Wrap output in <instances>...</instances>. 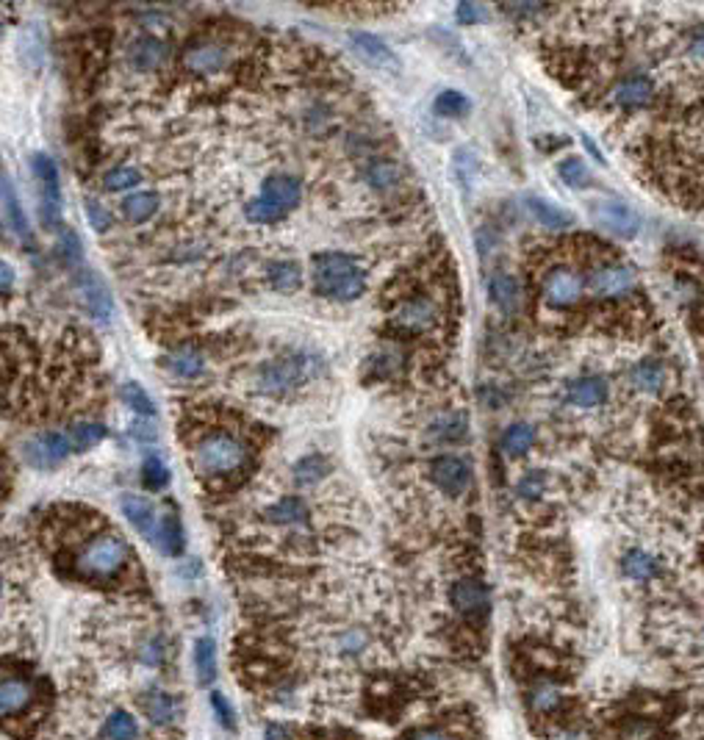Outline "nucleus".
I'll list each match as a JSON object with an SVG mask.
<instances>
[{"label": "nucleus", "instance_id": "nucleus-1", "mask_svg": "<svg viewBox=\"0 0 704 740\" xmlns=\"http://www.w3.org/2000/svg\"><path fill=\"white\" fill-rule=\"evenodd\" d=\"M311 283L319 297L352 303L363 297L366 272L358 267L355 258L344 252H316L311 258Z\"/></svg>", "mask_w": 704, "mask_h": 740}, {"label": "nucleus", "instance_id": "nucleus-2", "mask_svg": "<svg viewBox=\"0 0 704 740\" xmlns=\"http://www.w3.org/2000/svg\"><path fill=\"white\" fill-rule=\"evenodd\" d=\"M250 461L244 441L231 433H208L192 447V466L203 477H228L239 474Z\"/></svg>", "mask_w": 704, "mask_h": 740}, {"label": "nucleus", "instance_id": "nucleus-3", "mask_svg": "<svg viewBox=\"0 0 704 740\" xmlns=\"http://www.w3.org/2000/svg\"><path fill=\"white\" fill-rule=\"evenodd\" d=\"M128 558H131V552H128V546L120 535L100 533V535L89 538L87 546L78 552L76 569L87 580L108 582L128 566Z\"/></svg>", "mask_w": 704, "mask_h": 740}, {"label": "nucleus", "instance_id": "nucleus-4", "mask_svg": "<svg viewBox=\"0 0 704 740\" xmlns=\"http://www.w3.org/2000/svg\"><path fill=\"white\" fill-rule=\"evenodd\" d=\"M319 358H311L308 352H291L286 358H278V361H270L264 369H261V391L270 394V397H283V394H291L294 388L306 386L316 372H319Z\"/></svg>", "mask_w": 704, "mask_h": 740}, {"label": "nucleus", "instance_id": "nucleus-5", "mask_svg": "<svg viewBox=\"0 0 704 740\" xmlns=\"http://www.w3.org/2000/svg\"><path fill=\"white\" fill-rule=\"evenodd\" d=\"M590 216H594V222L605 233L616 239H635L641 231V216L635 214V208L616 197H602L590 203Z\"/></svg>", "mask_w": 704, "mask_h": 740}, {"label": "nucleus", "instance_id": "nucleus-6", "mask_svg": "<svg viewBox=\"0 0 704 740\" xmlns=\"http://www.w3.org/2000/svg\"><path fill=\"white\" fill-rule=\"evenodd\" d=\"M31 169H33V178L40 183V192H42V222L48 228L59 225L61 219V180H59V169L53 164L50 156L45 153H33L31 156Z\"/></svg>", "mask_w": 704, "mask_h": 740}, {"label": "nucleus", "instance_id": "nucleus-7", "mask_svg": "<svg viewBox=\"0 0 704 740\" xmlns=\"http://www.w3.org/2000/svg\"><path fill=\"white\" fill-rule=\"evenodd\" d=\"M72 452V441L67 433H40L23 443V458L33 469H56Z\"/></svg>", "mask_w": 704, "mask_h": 740}, {"label": "nucleus", "instance_id": "nucleus-8", "mask_svg": "<svg viewBox=\"0 0 704 740\" xmlns=\"http://www.w3.org/2000/svg\"><path fill=\"white\" fill-rule=\"evenodd\" d=\"M588 283L571 267H558L544 278V303L552 308H571L582 300Z\"/></svg>", "mask_w": 704, "mask_h": 740}, {"label": "nucleus", "instance_id": "nucleus-9", "mask_svg": "<svg viewBox=\"0 0 704 740\" xmlns=\"http://www.w3.org/2000/svg\"><path fill=\"white\" fill-rule=\"evenodd\" d=\"M588 283V291L590 297H599V300H616V297H624L635 288V275L629 267L624 264H605V267H597L585 278Z\"/></svg>", "mask_w": 704, "mask_h": 740}, {"label": "nucleus", "instance_id": "nucleus-10", "mask_svg": "<svg viewBox=\"0 0 704 740\" xmlns=\"http://www.w3.org/2000/svg\"><path fill=\"white\" fill-rule=\"evenodd\" d=\"M430 477L443 497H463L471 486V466L458 455H441L430 463Z\"/></svg>", "mask_w": 704, "mask_h": 740}, {"label": "nucleus", "instance_id": "nucleus-11", "mask_svg": "<svg viewBox=\"0 0 704 740\" xmlns=\"http://www.w3.org/2000/svg\"><path fill=\"white\" fill-rule=\"evenodd\" d=\"M36 701V688L17 674H6L4 682H0V710H4V718H20L31 710V705Z\"/></svg>", "mask_w": 704, "mask_h": 740}, {"label": "nucleus", "instance_id": "nucleus-12", "mask_svg": "<svg viewBox=\"0 0 704 740\" xmlns=\"http://www.w3.org/2000/svg\"><path fill=\"white\" fill-rule=\"evenodd\" d=\"M450 602L461 616H483L491 605V597H489L486 582H480L474 577H463L453 585Z\"/></svg>", "mask_w": 704, "mask_h": 740}, {"label": "nucleus", "instance_id": "nucleus-13", "mask_svg": "<svg viewBox=\"0 0 704 740\" xmlns=\"http://www.w3.org/2000/svg\"><path fill=\"white\" fill-rule=\"evenodd\" d=\"M350 45L355 50L358 59H363L369 67L375 69H386V72H397L399 69V59L394 56V50L380 40L375 33H352L350 36Z\"/></svg>", "mask_w": 704, "mask_h": 740}, {"label": "nucleus", "instance_id": "nucleus-14", "mask_svg": "<svg viewBox=\"0 0 704 740\" xmlns=\"http://www.w3.org/2000/svg\"><path fill=\"white\" fill-rule=\"evenodd\" d=\"M120 507H123V516L125 519L147 538V541H153L159 538V527H161V519H159V513L153 507L151 499H144L139 494H125L120 497Z\"/></svg>", "mask_w": 704, "mask_h": 740}, {"label": "nucleus", "instance_id": "nucleus-15", "mask_svg": "<svg viewBox=\"0 0 704 740\" xmlns=\"http://www.w3.org/2000/svg\"><path fill=\"white\" fill-rule=\"evenodd\" d=\"M78 291H81V300L87 306V311L97 319V322H108L114 316V300H111L108 288L103 286V280L95 275V272H78V280H76Z\"/></svg>", "mask_w": 704, "mask_h": 740}, {"label": "nucleus", "instance_id": "nucleus-16", "mask_svg": "<svg viewBox=\"0 0 704 740\" xmlns=\"http://www.w3.org/2000/svg\"><path fill=\"white\" fill-rule=\"evenodd\" d=\"M394 322L405 330H411V333H425L438 322V308L427 297H411L397 308Z\"/></svg>", "mask_w": 704, "mask_h": 740}, {"label": "nucleus", "instance_id": "nucleus-17", "mask_svg": "<svg viewBox=\"0 0 704 740\" xmlns=\"http://www.w3.org/2000/svg\"><path fill=\"white\" fill-rule=\"evenodd\" d=\"M621 571L626 580H633V582H652L660 577L663 571V563L657 554H652L649 549H641V546H633V549H626L621 554Z\"/></svg>", "mask_w": 704, "mask_h": 740}, {"label": "nucleus", "instance_id": "nucleus-18", "mask_svg": "<svg viewBox=\"0 0 704 740\" xmlns=\"http://www.w3.org/2000/svg\"><path fill=\"white\" fill-rule=\"evenodd\" d=\"M261 195L267 197V200H272L275 206H280L286 214L288 211H294L300 206V200H303V187H300V180L297 178H291V175H270L267 180H264V189H261Z\"/></svg>", "mask_w": 704, "mask_h": 740}, {"label": "nucleus", "instance_id": "nucleus-19", "mask_svg": "<svg viewBox=\"0 0 704 740\" xmlns=\"http://www.w3.org/2000/svg\"><path fill=\"white\" fill-rule=\"evenodd\" d=\"M489 297L494 303V308L505 316L516 314L522 308V286L518 280L507 272H497L491 280H489Z\"/></svg>", "mask_w": 704, "mask_h": 740}, {"label": "nucleus", "instance_id": "nucleus-20", "mask_svg": "<svg viewBox=\"0 0 704 740\" xmlns=\"http://www.w3.org/2000/svg\"><path fill=\"white\" fill-rule=\"evenodd\" d=\"M167 59V45L159 36H139V40L128 48V61L139 72H151Z\"/></svg>", "mask_w": 704, "mask_h": 740}, {"label": "nucleus", "instance_id": "nucleus-21", "mask_svg": "<svg viewBox=\"0 0 704 740\" xmlns=\"http://www.w3.org/2000/svg\"><path fill=\"white\" fill-rule=\"evenodd\" d=\"M608 380L599 378V375H585V378H577L571 386H569V399L577 405V408H597L608 399Z\"/></svg>", "mask_w": 704, "mask_h": 740}, {"label": "nucleus", "instance_id": "nucleus-22", "mask_svg": "<svg viewBox=\"0 0 704 740\" xmlns=\"http://www.w3.org/2000/svg\"><path fill=\"white\" fill-rule=\"evenodd\" d=\"M469 435V419L466 414H441L438 419L430 422L427 438L433 443H458Z\"/></svg>", "mask_w": 704, "mask_h": 740}, {"label": "nucleus", "instance_id": "nucleus-23", "mask_svg": "<svg viewBox=\"0 0 704 740\" xmlns=\"http://www.w3.org/2000/svg\"><path fill=\"white\" fill-rule=\"evenodd\" d=\"M652 95H654L652 81L644 76H633V78H624L613 89V103L624 105V108H638V105H646L652 100Z\"/></svg>", "mask_w": 704, "mask_h": 740}, {"label": "nucleus", "instance_id": "nucleus-24", "mask_svg": "<svg viewBox=\"0 0 704 740\" xmlns=\"http://www.w3.org/2000/svg\"><path fill=\"white\" fill-rule=\"evenodd\" d=\"M142 710H144V716L151 718L153 724H161V726H167V724H172L175 718H180V705H178V699L169 696V693H164V690L147 693V696L142 699Z\"/></svg>", "mask_w": 704, "mask_h": 740}, {"label": "nucleus", "instance_id": "nucleus-25", "mask_svg": "<svg viewBox=\"0 0 704 740\" xmlns=\"http://www.w3.org/2000/svg\"><path fill=\"white\" fill-rule=\"evenodd\" d=\"M4 214H6V222L12 225V231L23 239V242H31V225H28V216L23 211V203L14 192V183L9 178V172H4Z\"/></svg>", "mask_w": 704, "mask_h": 740}, {"label": "nucleus", "instance_id": "nucleus-26", "mask_svg": "<svg viewBox=\"0 0 704 740\" xmlns=\"http://www.w3.org/2000/svg\"><path fill=\"white\" fill-rule=\"evenodd\" d=\"M527 208L538 219V225H544L549 231H566V228H571V222H574L561 206H554V203H549L544 197H535V195L527 197Z\"/></svg>", "mask_w": 704, "mask_h": 740}, {"label": "nucleus", "instance_id": "nucleus-27", "mask_svg": "<svg viewBox=\"0 0 704 740\" xmlns=\"http://www.w3.org/2000/svg\"><path fill=\"white\" fill-rule=\"evenodd\" d=\"M120 208H123V216L128 222L139 225V222H147L161 208V197H159V192H133L123 200Z\"/></svg>", "mask_w": 704, "mask_h": 740}, {"label": "nucleus", "instance_id": "nucleus-28", "mask_svg": "<svg viewBox=\"0 0 704 740\" xmlns=\"http://www.w3.org/2000/svg\"><path fill=\"white\" fill-rule=\"evenodd\" d=\"M225 59H228L225 48L206 42V45H197L187 53V67L195 69V72H206L208 76V72H216V69L225 67Z\"/></svg>", "mask_w": 704, "mask_h": 740}, {"label": "nucleus", "instance_id": "nucleus-29", "mask_svg": "<svg viewBox=\"0 0 704 740\" xmlns=\"http://www.w3.org/2000/svg\"><path fill=\"white\" fill-rule=\"evenodd\" d=\"M308 516V507L300 497H283L267 507V519L272 525H297Z\"/></svg>", "mask_w": 704, "mask_h": 740}, {"label": "nucleus", "instance_id": "nucleus-30", "mask_svg": "<svg viewBox=\"0 0 704 740\" xmlns=\"http://www.w3.org/2000/svg\"><path fill=\"white\" fill-rule=\"evenodd\" d=\"M433 111L443 120H461L471 111V100L458 92V89H443L435 100H433Z\"/></svg>", "mask_w": 704, "mask_h": 740}, {"label": "nucleus", "instance_id": "nucleus-31", "mask_svg": "<svg viewBox=\"0 0 704 740\" xmlns=\"http://www.w3.org/2000/svg\"><path fill=\"white\" fill-rule=\"evenodd\" d=\"M167 366L172 369V375H178V378H183V380H195V378H200V375H203V369H206L203 355H200L195 347L175 350V352L169 355V363H167Z\"/></svg>", "mask_w": 704, "mask_h": 740}, {"label": "nucleus", "instance_id": "nucleus-32", "mask_svg": "<svg viewBox=\"0 0 704 740\" xmlns=\"http://www.w3.org/2000/svg\"><path fill=\"white\" fill-rule=\"evenodd\" d=\"M533 443H535V430L525 422H516L505 430L502 435V450L513 458L518 455H527L533 450Z\"/></svg>", "mask_w": 704, "mask_h": 740}, {"label": "nucleus", "instance_id": "nucleus-33", "mask_svg": "<svg viewBox=\"0 0 704 740\" xmlns=\"http://www.w3.org/2000/svg\"><path fill=\"white\" fill-rule=\"evenodd\" d=\"M183 544H187V538H183V525L175 513H167L161 516V527H159V538H156V546L164 552V554H180L183 552Z\"/></svg>", "mask_w": 704, "mask_h": 740}, {"label": "nucleus", "instance_id": "nucleus-34", "mask_svg": "<svg viewBox=\"0 0 704 740\" xmlns=\"http://www.w3.org/2000/svg\"><path fill=\"white\" fill-rule=\"evenodd\" d=\"M267 278L272 283V288L283 291V294H291V291H297L300 283H303V272L300 267L294 264V261H275L267 267Z\"/></svg>", "mask_w": 704, "mask_h": 740}, {"label": "nucleus", "instance_id": "nucleus-35", "mask_svg": "<svg viewBox=\"0 0 704 740\" xmlns=\"http://www.w3.org/2000/svg\"><path fill=\"white\" fill-rule=\"evenodd\" d=\"M366 183L369 187H375L378 192H386L391 187H397L399 178H402V169L397 161H389V159H380V161H372L366 167Z\"/></svg>", "mask_w": 704, "mask_h": 740}, {"label": "nucleus", "instance_id": "nucleus-36", "mask_svg": "<svg viewBox=\"0 0 704 740\" xmlns=\"http://www.w3.org/2000/svg\"><path fill=\"white\" fill-rule=\"evenodd\" d=\"M327 471H330V461L322 452H311V455L300 458L297 466H294V480H297L300 486H314L327 477Z\"/></svg>", "mask_w": 704, "mask_h": 740}, {"label": "nucleus", "instance_id": "nucleus-37", "mask_svg": "<svg viewBox=\"0 0 704 740\" xmlns=\"http://www.w3.org/2000/svg\"><path fill=\"white\" fill-rule=\"evenodd\" d=\"M195 671L200 685H208L216 677V644L211 638H200L195 644Z\"/></svg>", "mask_w": 704, "mask_h": 740}, {"label": "nucleus", "instance_id": "nucleus-38", "mask_svg": "<svg viewBox=\"0 0 704 740\" xmlns=\"http://www.w3.org/2000/svg\"><path fill=\"white\" fill-rule=\"evenodd\" d=\"M105 425H100V422H78V425H72L69 427V441H72V450H78V452H84V450H92V447H97V443L105 438Z\"/></svg>", "mask_w": 704, "mask_h": 740}, {"label": "nucleus", "instance_id": "nucleus-39", "mask_svg": "<svg viewBox=\"0 0 704 740\" xmlns=\"http://www.w3.org/2000/svg\"><path fill=\"white\" fill-rule=\"evenodd\" d=\"M244 216L252 222V225H272V222H280V219L286 216V211L261 195V197H252V200L244 206Z\"/></svg>", "mask_w": 704, "mask_h": 740}, {"label": "nucleus", "instance_id": "nucleus-40", "mask_svg": "<svg viewBox=\"0 0 704 740\" xmlns=\"http://www.w3.org/2000/svg\"><path fill=\"white\" fill-rule=\"evenodd\" d=\"M633 383L641 391H660L665 386V366L657 361H644L633 369Z\"/></svg>", "mask_w": 704, "mask_h": 740}, {"label": "nucleus", "instance_id": "nucleus-41", "mask_svg": "<svg viewBox=\"0 0 704 740\" xmlns=\"http://www.w3.org/2000/svg\"><path fill=\"white\" fill-rule=\"evenodd\" d=\"M120 394H123V402L128 405V408H131L133 414H139V416H144V419H151V416L156 414V405H153L151 394H147L139 383L128 380V383L120 388Z\"/></svg>", "mask_w": 704, "mask_h": 740}, {"label": "nucleus", "instance_id": "nucleus-42", "mask_svg": "<svg viewBox=\"0 0 704 740\" xmlns=\"http://www.w3.org/2000/svg\"><path fill=\"white\" fill-rule=\"evenodd\" d=\"M103 732H105L108 740H136L139 737V724H136L133 716H128V713L120 710V713H111L108 716Z\"/></svg>", "mask_w": 704, "mask_h": 740}, {"label": "nucleus", "instance_id": "nucleus-43", "mask_svg": "<svg viewBox=\"0 0 704 740\" xmlns=\"http://www.w3.org/2000/svg\"><path fill=\"white\" fill-rule=\"evenodd\" d=\"M142 483L144 489L151 491H161L169 483V469L164 466V461L159 455H147L142 463Z\"/></svg>", "mask_w": 704, "mask_h": 740}, {"label": "nucleus", "instance_id": "nucleus-44", "mask_svg": "<svg viewBox=\"0 0 704 740\" xmlns=\"http://www.w3.org/2000/svg\"><path fill=\"white\" fill-rule=\"evenodd\" d=\"M142 183V172L136 167H114L103 175V187L108 192H125V189H133Z\"/></svg>", "mask_w": 704, "mask_h": 740}, {"label": "nucleus", "instance_id": "nucleus-45", "mask_svg": "<svg viewBox=\"0 0 704 740\" xmlns=\"http://www.w3.org/2000/svg\"><path fill=\"white\" fill-rule=\"evenodd\" d=\"M558 175H561V180L566 183V187H571V189H585L588 180H590L588 167L580 159H563L558 164Z\"/></svg>", "mask_w": 704, "mask_h": 740}, {"label": "nucleus", "instance_id": "nucleus-46", "mask_svg": "<svg viewBox=\"0 0 704 740\" xmlns=\"http://www.w3.org/2000/svg\"><path fill=\"white\" fill-rule=\"evenodd\" d=\"M530 705H533V710L535 713H552L554 708L561 705V693L554 690V688H549V685H541L538 690H533V696H530Z\"/></svg>", "mask_w": 704, "mask_h": 740}, {"label": "nucleus", "instance_id": "nucleus-47", "mask_svg": "<svg viewBox=\"0 0 704 740\" xmlns=\"http://www.w3.org/2000/svg\"><path fill=\"white\" fill-rule=\"evenodd\" d=\"M516 491H518V497H525V499H538L546 491V477L541 471H530V474H525L522 480H518Z\"/></svg>", "mask_w": 704, "mask_h": 740}, {"label": "nucleus", "instance_id": "nucleus-48", "mask_svg": "<svg viewBox=\"0 0 704 740\" xmlns=\"http://www.w3.org/2000/svg\"><path fill=\"white\" fill-rule=\"evenodd\" d=\"M59 250H61V258H64V264H78L81 261V239L76 231H61L59 236Z\"/></svg>", "mask_w": 704, "mask_h": 740}, {"label": "nucleus", "instance_id": "nucleus-49", "mask_svg": "<svg viewBox=\"0 0 704 740\" xmlns=\"http://www.w3.org/2000/svg\"><path fill=\"white\" fill-rule=\"evenodd\" d=\"M455 17L461 25H477V23H483L489 17L486 6L483 4H471V0H463V4H458L455 9Z\"/></svg>", "mask_w": 704, "mask_h": 740}, {"label": "nucleus", "instance_id": "nucleus-50", "mask_svg": "<svg viewBox=\"0 0 704 740\" xmlns=\"http://www.w3.org/2000/svg\"><path fill=\"white\" fill-rule=\"evenodd\" d=\"M211 708H214V713H216V718H219V724L225 726V729H233L236 726V721H233V708L228 705V699L222 696V693H211Z\"/></svg>", "mask_w": 704, "mask_h": 740}, {"label": "nucleus", "instance_id": "nucleus-51", "mask_svg": "<svg viewBox=\"0 0 704 740\" xmlns=\"http://www.w3.org/2000/svg\"><path fill=\"white\" fill-rule=\"evenodd\" d=\"M87 214H89V222L95 231H105L111 225V214L97 200H87Z\"/></svg>", "mask_w": 704, "mask_h": 740}, {"label": "nucleus", "instance_id": "nucleus-52", "mask_svg": "<svg viewBox=\"0 0 704 740\" xmlns=\"http://www.w3.org/2000/svg\"><path fill=\"white\" fill-rule=\"evenodd\" d=\"M549 740H594V737H590V735H588L585 729H580V726H563V729H558V732H552Z\"/></svg>", "mask_w": 704, "mask_h": 740}, {"label": "nucleus", "instance_id": "nucleus-53", "mask_svg": "<svg viewBox=\"0 0 704 740\" xmlns=\"http://www.w3.org/2000/svg\"><path fill=\"white\" fill-rule=\"evenodd\" d=\"M407 740H458V737L447 729H419L414 735H407Z\"/></svg>", "mask_w": 704, "mask_h": 740}, {"label": "nucleus", "instance_id": "nucleus-54", "mask_svg": "<svg viewBox=\"0 0 704 740\" xmlns=\"http://www.w3.org/2000/svg\"><path fill=\"white\" fill-rule=\"evenodd\" d=\"M688 53L696 59V61H704V28H699L693 36H690V45H688Z\"/></svg>", "mask_w": 704, "mask_h": 740}, {"label": "nucleus", "instance_id": "nucleus-55", "mask_svg": "<svg viewBox=\"0 0 704 740\" xmlns=\"http://www.w3.org/2000/svg\"><path fill=\"white\" fill-rule=\"evenodd\" d=\"M0 275H4V294L9 297V294H12V286H14V270H12V264L4 261V267H0Z\"/></svg>", "mask_w": 704, "mask_h": 740}, {"label": "nucleus", "instance_id": "nucleus-56", "mask_svg": "<svg viewBox=\"0 0 704 740\" xmlns=\"http://www.w3.org/2000/svg\"><path fill=\"white\" fill-rule=\"evenodd\" d=\"M131 433H133L139 441H153V438H156V430H153V427H147V425H142V422H136Z\"/></svg>", "mask_w": 704, "mask_h": 740}, {"label": "nucleus", "instance_id": "nucleus-57", "mask_svg": "<svg viewBox=\"0 0 704 740\" xmlns=\"http://www.w3.org/2000/svg\"><path fill=\"white\" fill-rule=\"evenodd\" d=\"M267 740H286V729L283 726H270L267 729Z\"/></svg>", "mask_w": 704, "mask_h": 740}]
</instances>
